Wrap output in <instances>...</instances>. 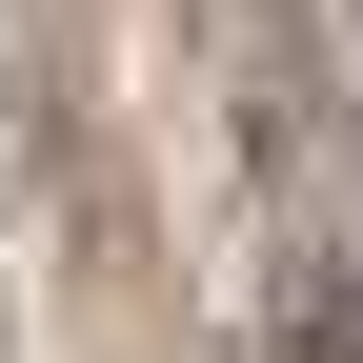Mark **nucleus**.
<instances>
[{
	"instance_id": "obj_1",
	"label": "nucleus",
	"mask_w": 363,
	"mask_h": 363,
	"mask_svg": "<svg viewBox=\"0 0 363 363\" xmlns=\"http://www.w3.org/2000/svg\"><path fill=\"white\" fill-rule=\"evenodd\" d=\"M303 363H363V303H323V283H303Z\"/></svg>"
}]
</instances>
